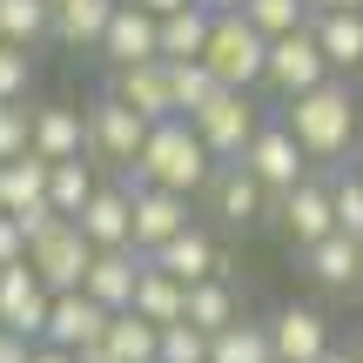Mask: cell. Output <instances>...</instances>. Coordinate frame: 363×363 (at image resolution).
Instances as JSON below:
<instances>
[{
  "mask_svg": "<svg viewBox=\"0 0 363 363\" xmlns=\"http://www.w3.org/2000/svg\"><path fill=\"white\" fill-rule=\"evenodd\" d=\"M108 357L115 363H162V330L148 323V316L121 310L115 323H108Z\"/></svg>",
  "mask_w": 363,
  "mask_h": 363,
  "instance_id": "cell-26",
  "label": "cell"
},
{
  "mask_svg": "<svg viewBox=\"0 0 363 363\" xmlns=\"http://www.w3.org/2000/svg\"><path fill=\"white\" fill-rule=\"evenodd\" d=\"M135 7H148L155 21H169V13H182V7H195V0H135Z\"/></svg>",
  "mask_w": 363,
  "mask_h": 363,
  "instance_id": "cell-40",
  "label": "cell"
},
{
  "mask_svg": "<svg viewBox=\"0 0 363 363\" xmlns=\"http://www.w3.org/2000/svg\"><path fill=\"white\" fill-rule=\"evenodd\" d=\"M142 142H148V121L135 115L121 94H101V101L88 108V155H94V162L135 169V162H142Z\"/></svg>",
  "mask_w": 363,
  "mask_h": 363,
  "instance_id": "cell-7",
  "label": "cell"
},
{
  "mask_svg": "<svg viewBox=\"0 0 363 363\" xmlns=\"http://www.w3.org/2000/svg\"><path fill=\"white\" fill-rule=\"evenodd\" d=\"M48 310H54V289L40 283L27 262L0 269V330H13V337L40 343V337H48Z\"/></svg>",
  "mask_w": 363,
  "mask_h": 363,
  "instance_id": "cell-9",
  "label": "cell"
},
{
  "mask_svg": "<svg viewBox=\"0 0 363 363\" xmlns=\"http://www.w3.org/2000/svg\"><path fill=\"white\" fill-rule=\"evenodd\" d=\"M74 222L94 249H135V195L128 189H94V202Z\"/></svg>",
  "mask_w": 363,
  "mask_h": 363,
  "instance_id": "cell-18",
  "label": "cell"
},
{
  "mask_svg": "<svg viewBox=\"0 0 363 363\" xmlns=\"http://www.w3.org/2000/svg\"><path fill=\"white\" fill-rule=\"evenodd\" d=\"M357 262H363V242H357Z\"/></svg>",
  "mask_w": 363,
  "mask_h": 363,
  "instance_id": "cell-46",
  "label": "cell"
},
{
  "mask_svg": "<svg viewBox=\"0 0 363 363\" xmlns=\"http://www.w3.org/2000/svg\"><path fill=\"white\" fill-rule=\"evenodd\" d=\"M276 216H283V229H289L296 249H316L323 235H337V202H330L323 182H303V189L276 195Z\"/></svg>",
  "mask_w": 363,
  "mask_h": 363,
  "instance_id": "cell-15",
  "label": "cell"
},
{
  "mask_svg": "<svg viewBox=\"0 0 363 363\" xmlns=\"http://www.w3.org/2000/svg\"><path fill=\"white\" fill-rule=\"evenodd\" d=\"M34 155L40 162H88V115H74V108H34Z\"/></svg>",
  "mask_w": 363,
  "mask_h": 363,
  "instance_id": "cell-19",
  "label": "cell"
},
{
  "mask_svg": "<svg viewBox=\"0 0 363 363\" xmlns=\"http://www.w3.org/2000/svg\"><path fill=\"white\" fill-rule=\"evenodd\" d=\"M283 128L296 135V148L310 162H343L357 148V94H350V81H323V88L296 94L283 108Z\"/></svg>",
  "mask_w": 363,
  "mask_h": 363,
  "instance_id": "cell-1",
  "label": "cell"
},
{
  "mask_svg": "<svg viewBox=\"0 0 363 363\" xmlns=\"http://www.w3.org/2000/svg\"><path fill=\"white\" fill-rule=\"evenodd\" d=\"M34 363H74L67 350H54V343H34Z\"/></svg>",
  "mask_w": 363,
  "mask_h": 363,
  "instance_id": "cell-42",
  "label": "cell"
},
{
  "mask_svg": "<svg viewBox=\"0 0 363 363\" xmlns=\"http://www.w3.org/2000/svg\"><path fill=\"white\" fill-rule=\"evenodd\" d=\"M195 7H208V13H242V0H195Z\"/></svg>",
  "mask_w": 363,
  "mask_h": 363,
  "instance_id": "cell-43",
  "label": "cell"
},
{
  "mask_svg": "<svg viewBox=\"0 0 363 363\" xmlns=\"http://www.w3.org/2000/svg\"><path fill=\"white\" fill-rule=\"evenodd\" d=\"M323 363H357V350H330V357H323Z\"/></svg>",
  "mask_w": 363,
  "mask_h": 363,
  "instance_id": "cell-44",
  "label": "cell"
},
{
  "mask_svg": "<svg viewBox=\"0 0 363 363\" xmlns=\"http://www.w3.org/2000/svg\"><path fill=\"white\" fill-rule=\"evenodd\" d=\"M101 54H108V67H148V61H162V21L148 7H135V0H121L115 7V21H108V34H101Z\"/></svg>",
  "mask_w": 363,
  "mask_h": 363,
  "instance_id": "cell-10",
  "label": "cell"
},
{
  "mask_svg": "<svg viewBox=\"0 0 363 363\" xmlns=\"http://www.w3.org/2000/svg\"><path fill=\"white\" fill-rule=\"evenodd\" d=\"M169 81H175V115L189 121L195 108H208V94H216V74H208L202 61H169Z\"/></svg>",
  "mask_w": 363,
  "mask_h": 363,
  "instance_id": "cell-33",
  "label": "cell"
},
{
  "mask_svg": "<svg viewBox=\"0 0 363 363\" xmlns=\"http://www.w3.org/2000/svg\"><path fill=\"white\" fill-rule=\"evenodd\" d=\"M135 249L142 256H155V249H169L182 229H195L189 222V195H169V189H142L135 182Z\"/></svg>",
  "mask_w": 363,
  "mask_h": 363,
  "instance_id": "cell-14",
  "label": "cell"
},
{
  "mask_svg": "<svg viewBox=\"0 0 363 363\" xmlns=\"http://www.w3.org/2000/svg\"><path fill=\"white\" fill-rule=\"evenodd\" d=\"M189 128L202 135V148L216 155V169H222V162H242V148L256 142L262 115H256V101H249V94L216 88V94H208V108H195V115H189Z\"/></svg>",
  "mask_w": 363,
  "mask_h": 363,
  "instance_id": "cell-5",
  "label": "cell"
},
{
  "mask_svg": "<svg viewBox=\"0 0 363 363\" xmlns=\"http://www.w3.org/2000/svg\"><path fill=\"white\" fill-rule=\"evenodd\" d=\"M40 34H54V7L48 0H0V40H7V48H34Z\"/></svg>",
  "mask_w": 363,
  "mask_h": 363,
  "instance_id": "cell-31",
  "label": "cell"
},
{
  "mask_svg": "<svg viewBox=\"0 0 363 363\" xmlns=\"http://www.w3.org/2000/svg\"><path fill=\"white\" fill-rule=\"evenodd\" d=\"M94 162H54V175H48V208L54 216H81V208L94 202Z\"/></svg>",
  "mask_w": 363,
  "mask_h": 363,
  "instance_id": "cell-30",
  "label": "cell"
},
{
  "mask_svg": "<svg viewBox=\"0 0 363 363\" xmlns=\"http://www.w3.org/2000/svg\"><path fill=\"white\" fill-rule=\"evenodd\" d=\"M310 34L323 48L330 74H357L363 67V13H310Z\"/></svg>",
  "mask_w": 363,
  "mask_h": 363,
  "instance_id": "cell-22",
  "label": "cell"
},
{
  "mask_svg": "<svg viewBox=\"0 0 363 363\" xmlns=\"http://www.w3.org/2000/svg\"><path fill=\"white\" fill-rule=\"evenodd\" d=\"M0 363H34V343L13 337V330H0Z\"/></svg>",
  "mask_w": 363,
  "mask_h": 363,
  "instance_id": "cell-39",
  "label": "cell"
},
{
  "mask_svg": "<svg viewBox=\"0 0 363 363\" xmlns=\"http://www.w3.org/2000/svg\"><path fill=\"white\" fill-rule=\"evenodd\" d=\"M48 175L54 162L40 155H21V162H0V216H34V208H48Z\"/></svg>",
  "mask_w": 363,
  "mask_h": 363,
  "instance_id": "cell-21",
  "label": "cell"
},
{
  "mask_svg": "<svg viewBox=\"0 0 363 363\" xmlns=\"http://www.w3.org/2000/svg\"><path fill=\"white\" fill-rule=\"evenodd\" d=\"M142 189H169V195H195V189H208L216 182V155L202 148V135L189 128V121H155L148 128V142H142V162L128 169Z\"/></svg>",
  "mask_w": 363,
  "mask_h": 363,
  "instance_id": "cell-2",
  "label": "cell"
},
{
  "mask_svg": "<svg viewBox=\"0 0 363 363\" xmlns=\"http://www.w3.org/2000/svg\"><path fill=\"white\" fill-rule=\"evenodd\" d=\"M208 202H216V216L229 222V229H249L256 216H269V208H276L269 189H262L242 162H222V169H216V182H208Z\"/></svg>",
  "mask_w": 363,
  "mask_h": 363,
  "instance_id": "cell-17",
  "label": "cell"
},
{
  "mask_svg": "<svg viewBox=\"0 0 363 363\" xmlns=\"http://www.w3.org/2000/svg\"><path fill=\"white\" fill-rule=\"evenodd\" d=\"M208 363H276L269 323H229L222 337H208Z\"/></svg>",
  "mask_w": 363,
  "mask_h": 363,
  "instance_id": "cell-29",
  "label": "cell"
},
{
  "mask_svg": "<svg viewBox=\"0 0 363 363\" xmlns=\"http://www.w3.org/2000/svg\"><path fill=\"white\" fill-rule=\"evenodd\" d=\"M115 7H121V0H74V7L54 13V34H61L67 48H101V34H108V21H115Z\"/></svg>",
  "mask_w": 363,
  "mask_h": 363,
  "instance_id": "cell-28",
  "label": "cell"
},
{
  "mask_svg": "<svg viewBox=\"0 0 363 363\" xmlns=\"http://www.w3.org/2000/svg\"><path fill=\"white\" fill-rule=\"evenodd\" d=\"M262 81H269L283 101H296V94L323 88V81H337V74H330V61H323V48H316V34H310V27H296V34L269 40V67H262Z\"/></svg>",
  "mask_w": 363,
  "mask_h": 363,
  "instance_id": "cell-8",
  "label": "cell"
},
{
  "mask_svg": "<svg viewBox=\"0 0 363 363\" xmlns=\"http://www.w3.org/2000/svg\"><path fill=\"white\" fill-rule=\"evenodd\" d=\"M202 67L216 74V88L249 94V88L262 81V67H269V40H262L256 27L242 21V13H216V27H208V48H202Z\"/></svg>",
  "mask_w": 363,
  "mask_h": 363,
  "instance_id": "cell-3",
  "label": "cell"
},
{
  "mask_svg": "<svg viewBox=\"0 0 363 363\" xmlns=\"http://www.w3.org/2000/svg\"><path fill=\"white\" fill-rule=\"evenodd\" d=\"M135 316H148L155 330L189 323V283H175V276H162L155 262H148V269H142V289H135Z\"/></svg>",
  "mask_w": 363,
  "mask_h": 363,
  "instance_id": "cell-23",
  "label": "cell"
},
{
  "mask_svg": "<svg viewBox=\"0 0 363 363\" xmlns=\"http://www.w3.org/2000/svg\"><path fill=\"white\" fill-rule=\"evenodd\" d=\"M303 262H310V276H316V283H323V289H350V283H363V262H357V242H350V235H323V242H316V249H303Z\"/></svg>",
  "mask_w": 363,
  "mask_h": 363,
  "instance_id": "cell-25",
  "label": "cell"
},
{
  "mask_svg": "<svg viewBox=\"0 0 363 363\" xmlns=\"http://www.w3.org/2000/svg\"><path fill=\"white\" fill-rule=\"evenodd\" d=\"M189 323L202 330V337H222L229 323H242V303H235L229 276H208V283L189 289Z\"/></svg>",
  "mask_w": 363,
  "mask_h": 363,
  "instance_id": "cell-24",
  "label": "cell"
},
{
  "mask_svg": "<svg viewBox=\"0 0 363 363\" xmlns=\"http://www.w3.org/2000/svg\"><path fill=\"white\" fill-rule=\"evenodd\" d=\"M269 343H276V363H323L337 343H330V316L310 310V303H289V310L269 316Z\"/></svg>",
  "mask_w": 363,
  "mask_h": 363,
  "instance_id": "cell-12",
  "label": "cell"
},
{
  "mask_svg": "<svg viewBox=\"0 0 363 363\" xmlns=\"http://www.w3.org/2000/svg\"><path fill=\"white\" fill-rule=\"evenodd\" d=\"M27 81H34V54L0 40V101H21V94H27Z\"/></svg>",
  "mask_w": 363,
  "mask_h": 363,
  "instance_id": "cell-37",
  "label": "cell"
},
{
  "mask_svg": "<svg viewBox=\"0 0 363 363\" xmlns=\"http://www.w3.org/2000/svg\"><path fill=\"white\" fill-rule=\"evenodd\" d=\"M148 262H155L162 276H175V283H189V289H195V283H208V276H222V249L208 242L202 229H182L175 242H169V249H155Z\"/></svg>",
  "mask_w": 363,
  "mask_h": 363,
  "instance_id": "cell-20",
  "label": "cell"
},
{
  "mask_svg": "<svg viewBox=\"0 0 363 363\" xmlns=\"http://www.w3.org/2000/svg\"><path fill=\"white\" fill-rule=\"evenodd\" d=\"M162 363H208V337L195 323H169L162 330Z\"/></svg>",
  "mask_w": 363,
  "mask_h": 363,
  "instance_id": "cell-36",
  "label": "cell"
},
{
  "mask_svg": "<svg viewBox=\"0 0 363 363\" xmlns=\"http://www.w3.org/2000/svg\"><path fill=\"white\" fill-rule=\"evenodd\" d=\"M208 27H216V13H208V7H182V13H169V21H162V61H202Z\"/></svg>",
  "mask_w": 363,
  "mask_h": 363,
  "instance_id": "cell-27",
  "label": "cell"
},
{
  "mask_svg": "<svg viewBox=\"0 0 363 363\" xmlns=\"http://www.w3.org/2000/svg\"><path fill=\"white\" fill-rule=\"evenodd\" d=\"M48 7H54V13H61V7H74V0H48Z\"/></svg>",
  "mask_w": 363,
  "mask_h": 363,
  "instance_id": "cell-45",
  "label": "cell"
},
{
  "mask_svg": "<svg viewBox=\"0 0 363 363\" xmlns=\"http://www.w3.org/2000/svg\"><path fill=\"white\" fill-rule=\"evenodd\" d=\"M310 13H363V0H310Z\"/></svg>",
  "mask_w": 363,
  "mask_h": 363,
  "instance_id": "cell-41",
  "label": "cell"
},
{
  "mask_svg": "<svg viewBox=\"0 0 363 363\" xmlns=\"http://www.w3.org/2000/svg\"><path fill=\"white\" fill-rule=\"evenodd\" d=\"M357 363H363V343H357Z\"/></svg>",
  "mask_w": 363,
  "mask_h": 363,
  "instance_id": "cell-47",
  "label": "cell"
},
{
  "mask_svg": "<svg viewBox=\"0 0 363 363\" xmlns=\"http://www.w3.org/2000/svg\"><path fill=\"white\" fill-rule=\"evenodd\" d=\"M330 202H337V229L350 235V242H363V169L330 182Z\"/></svg>",
  "mask_w": 363,
  "mask_h": 363,
  "instance_id": "cell-35",
  "label": "cell"
},
{
  "mask_svg": "<svg viewBox=\"0 0 363 363\" xmlns=\"http://www.w3.org/2000/svg\"><path fill=\"white\" fill-rule=\"evenodd\" d=\"M108 94H121V101L135 108V115L155 128V121H175V81H169V61H148V67H121L115 81H108Z\"/></svg>",
  "mask_w": 363,
  "mask_h": 363,
  "instance_id": "cell-16",
  "label": "cell"
},
{
  "mask_svg": "<svg viewBox=\"0 0 363 363\" xmlns=\"http://www.w3.org/2000/svg\"><path fill=\"white\" fill-rule=\"evenodd\" d=\"M108 323H115V310H101L88 289H67V296H54V310H48V337H40V343H54V350L81 357L88 343L108 337Z\"/></svg>",
  "mask_w": 363,
  "mask_h": 363,
  "instance_id": "cell-11",
  "label": "cell"
},
{
  "mask_svg": "<svg viewBox=\"0 0 363 363\" xmlns=\"http://www.w3.org/2000/svg\"><path fill=\"white\" fill-rule=\"evenodd\" d=\"M21 155H34V108L0 101V162H21Z\"/></svg>",
  "mask_w": 363,
  "mask_h": 363,
  "instance_id": "cell-34",
  "label": "cell"
},
{
  "mask_svg": "<svg viewBox=\"0 0 363 363\" xmlns=\"http://www.w3.org/2000/svg\"><path fill=\"white\" fill-rule=\"evenodd\" d=\"M142 269H148V256L142 249H94V262H88V296L101 303V310H135V289H142Z\"/></svg>",
  "mask_w": 363,
  "mask_h": 363,
  "instance_id": "cell-13",
  "label": "cell"
},
{
  "mask_svg": "<svg viewBox=\"0 0 363 363\" xmlns=\"http://www.w3.org/2000/svg\"><path fill=\"white\" fill-rule=\"evenodd\" d=\"M242 169L256 175L262 189H269V202H276V195H289V189H303V182H310V155L296 148V135H289L283 121H262L256 142L242 148Z\"/></svg>",
  "mask_w": 363,
  "mask_h": 363,
  "instance_id": "cell-6",
  "label": "cell"
},
{
  "mask_svg": "<svg viewBox=\"0 0 363 363\" xmlns=\"http://www.w3.org/2000/svg\"><path fill=\"white\" fill-rule=\"evenodd\" d=\"M242 21L256 27L262 40H283L296 27H310V0H242Z\"/></svg>",
  "mask_w": 363,
  "mask_h": 363,
  "instance_id": "cell-32",
  "label": "cell"
},
{
  "mask_svg": "<svg viewBox=\"0 0 363 363\" xmlns=\"http://www.w3.org/2000/svg\"><path fill=\"white\" fill-rule=\"evenodd\" d=\"M13 262H27V235L13 216H0V269H13Z\"/></svg>",
  "mask_w": 363,
  "mask_h": 363,
  "instance_id": "cell-38",
  "label": "cell"
},
{
  "mask_svg": "<svg viewBox=\"0 0 363 363\" xmlns=\"http://www.w3.org/2000/svg\"><path fill=\"white\" fill-rule=\"evenodd\" d=\"M88 262H94V242L81 235L74 216H54V229L27 242V269H34L40 283L54 289V296H67V289L88 283Z\"/></svg>",
  "mask_w": 363,
  "mask_h": 363,
  "instance_id": "cell-4",
  "label": "cell"
}]
</instances>
